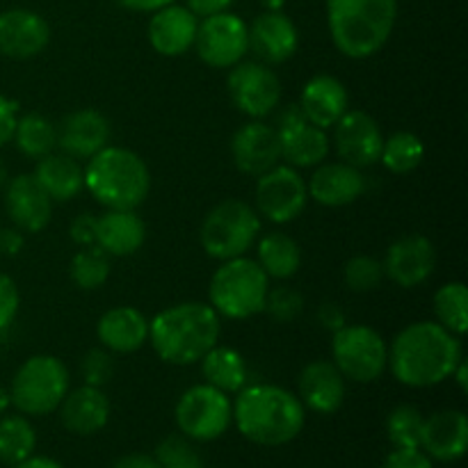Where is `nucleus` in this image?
<instances>
[{"mask_svg":"<svg viewBox=\"0 0 468 468\" xmlns=\"http://www.w3.org/2000/svg\"><path fill=\"white\" fill-rule=\"evenodd\" d=\"M464 359L462 338L437 320H420L398 332L388 346V368L393 378L410 388H430L451 379Z\"/></svg>","mask_w":468,"mask_h":468,"instance_id":"nucleus-1","label":"nucleus"},{"mask_svg":"<svg viewBox=\"0 0 468 468\" xmlns=\"http://www.w3.org/2000/svg\"><path fill=\"white\" fill-rule=\"evenodd\" d=\"M233 423L247 441L279 448L295 441L306 423L297 393L277 384H247L233 400Z\"/></svg>","mask_w":468,"mask_h":468,"instance_id":"nucleus-2","label":"nucleus"},{"mask_svg":"<svg viewBox=\"0 0 468 468\" xmlns=\"http://www.w3.org/2000/svg\"><path fill=\"white\" fill-rule=\"evenodd\" d=\"M222 334V318L208 302H181L149 320V343L172 366L199 364Z\"/></svg>","mask_w":468,"mask_h":468,"instance_id":"nucleus-3","label":"nucleus"},{"mask_svg":"<svg viewBox=\"0 0 468 468\" xmlns=\"http://www.w3.org/2000/svg\"><path fill=\"white\" fill-rule=\"evenodd\" d=\"M398 0H327L329 37L341 55L368 59L391 39Z\"/></svg>","mask_w":468,"mask_h":468,"instance_id":"nucleus-4","label":"nucleus"},{"mask_svg":"<svg viewBox=\"0 0 468 468\" xmlns=\"http://www.w3.org/2000/svg\"><path fill=\"white\" fill-rule=\"evenodd\" d=\"M85 190L105 210H137L151 192V172L140 154L108 144L87 160Z\"/></svg>","mask_w":468,"mask_h":468,"instance_id":"nucleus-5","label":"nucleus"},{"mask_svg":"<svg viewBox=\"0 0 468 468\" xmlns=\"http://www.w3.org/2000/svg\"><path fill=\"white\" fill-rule=\"evenodd\" d=\"M270 291L268 274L254 259L238 256L219 263L208 286V304L219 318L250 320L263 314Z\"/></svg>","mask_w":468,"mask_h":468,"instance_id":"nucleus-6","label":"nucleus"},{"mask_svg":"<svg viewBox=\"0 0 468 468\" xmlns=\"http://www.w3.org/2000/svg\"><path fill=\"white\" fill-rule=\"evenodd\" d=\"M261 215L242 199H224L208 210L201 222L199 240L206 254L215 261L247 256L261 236Z\"/></svg>","mask_w":468,"mask_h":468,"instance_id":"nucleus-7","label":"nucleus"},{"mask_svg":"<svg viewBox=\"0 0 468 468\" xmlns=\"http://www.w3.org/2000/svg\"><path fill=\"white\" fill-rule=\"evenodd\" d=\"M71 387L67 364L53 355H35L18 366L9 398L23 416H46L58 411Z\"/></svg>","mask_w":468,"mask_h":468,"instance_id":"nucleus-8","label":"nucleus"},{"mask_svg":"<svg viewBox=\"0 0 468 468\" xmlns=\"http://www.w3.org/2000/svg\"><path fill=\"white\" fill-rule=\"evenodd\" d=\"M332 361L350 382L373 384L387 373L388 346L368 324H343L332 334Z\"/></svg>","mask_w":468,"mask_h":468,"instance_id":"nucleus-9","label":"nucleus"},{"mask_svg":"<svg viewBox=\"0 0 468 468\" xmlns=\"http://www.w3.org/2000/svg\"><path fill=\"white\" fill-rule=\"evenodd\" d=\"M174 419L183 437L195 443H208L231 428L233 402L227 393L210 384H195L178 398Z\"/></svg>","mask_w":468,"mask_h":468,"instance_id":"nucleus-10","label":"nucleus"},{"mask_svg":"<svg viewBox=\"0 0 468 468\" xmlns=\"http://www.w3.org/2000/svg\"><path fill=\"white\" fill-rule=\"evenodd\" d=\"M309 206V187L300 169L291 165L272 167L256 178L254 208L261 218L272 224H291Z\"/></svg>","mask_w":468,"mask_h":468,"instance_id":"nucleus-11","label":"nucleus"},{"mask_svg":"<svg viewBox=\"0 0 468 468\" xmlns=\"http://www.w3.org/2000/svg\"><path fill=\"white\" fill-rule=\"evenodd\" d=\"M192 48L210 69H231L250 53V26L231 12L206 16L199 21Z\"/></svg>","mask_w":468,"mask_h":468,"instance_id":"nucleus-12","label":"nucleus"},{"mask_svg":"<svg viewBox=\"0 0 468 468\" xmlns=\"http://www.w3.org/2000/svg\"><path fill=\"white\" fill-rule=\"evenodd\" d=\"M231 103L250 119H265L282 103V80L272 67L259 59H242L227 78Z\"/></svg>","mask_w":468,"mask_h":468,"instance_id":"nucleus-13","label":"nucleus"},{"mask_svg":"<svg viewBox=\"0 0 468 468\" xmlns=\"http://www.w3.org/2000/svg\"><path fill=\"white\" fill-rule=\"evenodd\" d=\"M274 131L279 135V144H282V160L295 169H309L318 167L324 163L332 149V140H329L327 131L314 126L309 119L302 114L300 105L291 103L279 112Z\"/></svg>","mask_w":468,"mask_h":468,"instance_id":"nucleus-14","label":"nucleus"},{"mask_svg":"<svg viewBox=\"0 0 468 468\" xmlns=\"http://www.w3.org/2000/svg\"><path fill=\"white\" fill-rule=\"evenodd\" d=\"M332 128L334 149L343 163L356 169L373 167L379 163L384 135L373 114L364 110H347Z\"/></svg>","mask_w":468,"mask_h":468,"instance_id":"nucleus-15","label":"nucleus"},{"mask_svg":"<svg viewBox=\"0 0 468 468\" xmlns=\"http://www.w3.org/2000/svg\"><path fill=\"white\" fill-rule=\"evenodd\" d=\"M384 277L400 288H419L432 277L437 268V250L423 233L398 238L387 250L382 261Z\"/></svg>","mask_w":468,"mask_h":468,"instance_id":"nucleus-16","label":"nucleus"},{"mask_svg":"<svg viewBox=\"0 0 468 468\" xmlns=\"http://www.w3.org/2000/svg\"><path fill=\"white\" fill-rule=\"evenodd\" d=\"M231 158L238 172L259 178L282 163V144L274 126L263 119L242 123L231 137Z\"/></svg>","mask_w":468,"mask_h":468,"instance_id":"nucleus-17","label":"nucleus"},{"mask_svg":"<svg viewBox=\"0 0 468 468\" xmlns=\"http://www.w3.org/2000/svg\"><path fill=\"white\" fill-rule=\"evenodd\" d=\"M50 44V26L30 9L0 12V55L9 59L37 58Z\"/></svg>","mask_w":468,"mask_h":468,"instance_id":"nucleus-18","label":"nucleus"},{"mask_svg":"<svg viewBox=\"0 0 468 468\" xmlns=\"http://www.w3.org/2000/svg\"><path fill=\"white\" fill-rule=\"evenodd\" d=\"M300 48V32L283 12H263L250 26V50L268 67L288 62Z\"/></svg>","mask_w":468,"mask_h":468,"instance_id":"nucleus-19","label":"nucleus"},{"mask_svg":"<svg viewBox=\"0 0 468 468\" xmlns=\"http://www.w3.org/2000/svg\"><path fill=\"white\" fill-rule=\"evenodd\" d=\"M5 210L18 231L41 233L53 218V201L32 174H18L5 187Z\"/></svg>","mask_w":468,"mask_h":468,"instance_id":"nucleus-20","label":"nucleus"},{"mask_svg":"<svg viewBox=\"0 0 468 468\" xmlns=\"http://www.w3.org/2000/svg\"><path fill=\"white\" fill-rule=\"evenodd\" d=\"M468 419L460 410H443L423 419L420 451L432 462L452 464L466 455Z\"/></svg>","mask_w":468,"mask_h":468,"instance_id":"nucleus-21","label":"nucleus"},{"mask_svg":"<svg viewBox=\"0 0 468 468\" xmlns=\"http://www.w3.org/2000/svg\"><path fill=\"white\" fill-rule=\"evenodd\" d=\"M346 382L334 361H311L297 378V398L314 414H336L346 402Z\"/></svg>","mask_w":468,"mask_h":468,"instance_id":"nucleus-22","label":"nucleus"},{"mask_svg":"<svg viewBox=\"0 0 468 468\" xmlns=\"http://www.w3.org/2000/svg\"><path fill=\"white\" fill-rule=\"evenodd\" d=\"M110 135L112 128L103 112L91 108L76 110L59 122L58 149L76 160H90L110 144Z\"/></svg>","mask_w":468,"mask_h":468,"instance_id":"nucleus-23","label":"nucleus"},{"mask_svg":"<svg viewBox=\"0 0 468 468\" xmlns=\"http://www.w3.org/2000/svg\"><path fill=\"white\" fill-rule=\"evenodd\" d=\"M309 199L327 208H341V206L355 204L366 192V176L361 169L343 163H320L314 176L306 181Z\"/></svg>","mask_w":468,"mask_h":468,"instance_id":"nucleus-24","label":"nucleus"},{"mask_svg":"<svg viewBox=\"0 0 468 468\" xmlns=\"http://www.w3.org/2000/svg\"><path fill=\"white\" fill-rule=\"evenodd\" d=\"M58 414L59 423L67 432L76 434V437H91L108 425L112 407H110L103 388L82 384L64 396L62 405L58 407Z\"/></svg>","mask_w":468,"mask_h":468,"instance_id":"nucleus-25","label":"nucleus"},{"mask_svg":"<svg viewBox=\"0 0 468 468\" xmlns=\"http://www.w3.org/2000/svg\"><path fill=\"white\" fill-rule=\"evenodd\" d=\"M199 27V18L183 5H167L154 12L149 21V44L151 48L165 58H181L192 50Z\"/></svg>","mask_w":468,"mask_h":468,"instance_id":"nucleus-26","label":"nucleus"},{"mask_svg":"<svg viewBox=\"0 0 468 468\" xmlns=\"http://www.w3.org/2000/svg\"><path fill=\"white\" fill-rule=\"evenodd\" d=\"M96 338L112 355H133L149 343V320L135 306H114L96 323Z\"/></svg>","mask_w":468,"mask_h":468,"instance_id":"nucleus-27","label":"nucleus"},{"mask_svg":"<svg viewBox=\"0 0 468 468\" xmlns=\"http://www.w3.org/2000/svg\"><path fill=\"white\" fill-rule=\"evenodd\" d=\"M297 105L314 126L327 131L350 110V94L336 76L318 73L304 85Z\"/></svg>","mask_w":468,"mask_h":468,"instance_id":"nucleus-28","label":"nucleus"},{"mask_svg":"<svg viewBox=\"0 0 468 468\" xmlns=\"http://www.w3.org/2000/svg\"><path fill=\"white\" fill-rule=\"evenodd\" d=\"M146 240V224L137 210H105L96 215V247L110 259L137 254Z\"/></svg>","mask_w":468,"mask_h":468,"instance_id":"nucleus-29","label":"nucleus"},{"mask_svg":"<svg viewBox=\"0 0 468 468\" xmlns=\"http://www.w3.org/2000/svg\"><path fill=\"white\" fill-rule=\"evenodd\" d=\"M35 181L41 190L50 197V201H71L85 190V167L80 160L62 154H48L37 160V167L32 172Z\"/></svg>","mask_w":468,"mask_h":468,"instance_id":"nucleus-30","label":"nucleus"},{"mask_svg":"<svg viewBox=\"0 0 468 468\" xmlns=\"http://www.w3.org/2000/svg\"><path fill=\"white\" fill-rule=\"evenodd\" d=\"M201 375L206 384L219 388L222 393L231 396L250 384V368H247L245 356L238 350L227 346H215L213 350L201 356Z\"/></svg>","mask_w":468,"mask_h":468,"instance_id":"nucleus-31","label":"nucleus"},{"mask_svg":"<svg viewBox=\"0 0 468 468\" xmlns=\"http://www.w3.org/2000/svg\"><path fill=\"white\" fill-rule=\"evenodd\" d=\"M256 263L268 274V279L286 282V279H292L300 272L302 250L286 233H265L259 240V259H256Z\"/></svg>","mask_w":468,"mask_h":468,"instance_id":"nucleus-32","label":"nucleus"},{"mask_svg":"<svg viewBox=\"0 0 468 468\" xmlns=\"http://www.w3.org/2000/svg\"><path fill=\"white\" fill-rule=\"evenodd\" d=\"M12 140L26 158L39 160L58 149V126L44 114H23L18 117Z\"/></svg>","mask_w":468,"mask_h":468,"instance_id":"nucleus-33","label":"nucleus"},{"mask_svg":"<svg viewBox=\"0 0 468 468\" xmlns=\"http://www.w3.org/2000/svg\"><path fill=\"white\" fill-rule=\"evenodd\" d=\"M425 160V144L416 133L398 131L391 137H384L379 163L396 176H405L419 169Z\"/></svg>","mask_w":468,"mask_h":468,"instance_id":"nucleus-34","label":"nucleus"},{"mask_svg":"<svg viewBox=\"0 0 468 468\" xmlns=\"http://www.w3.org/2000/svg\"><path fill=\"white\" fill-rule=\"evenodd\" d=\"M37 432L23 414L0 416V462L7 466L18 464L35 455Z\"/></svg>","mask_w":468,"mask_h":468,"instance_id":"nucleus-35","label":"nucleus"},{"mask_svg":"<svg viewBox=\"0 0 468 468\" xmlns=\"http://www.w3.org/2000/svg\"><path fill=\"white\" fill-rule=\"evenodd\" d=\"M434 315L441 327L455 336H464L468 332V288L462 282L443 283L434 292Z\"/></svg>","mask_w":468,"mask_h":468,"instance_id":"nucleus-36","label":"nucleus"},{"mask_svg":"<svg viewBox=\"0 0 468 468\" xmlns=\"http://www.w3.org/2000/svg\"><path fill=\"white\" fill-rule=\"evenodd\" d=\"M110 272H112L110 256L96 245L80 247V251L73 256L71 265H69L71 282L80 291H96V288H101L110 279Z\"/></svg>","mask_w":468,"mask_h":468,"instance_id":"nucleus-37","label":"nucleus"},{"mask_svg":"<svg viewBox=\"0 0 468 468\" xmlns=\"http://www.w3.org/2000/svg\"><path fill=\"white\" fill-rule=\"evenodd\" d=\"M425 416L414 405H398L387 419V437L393 448H420Z\"/></svg>","mask_w":468,"mask_h":468,"instance_id":"nucleus-38","label":"nucleus"},{"mask_svg":"<svg viewBox=\"0 0 468 468\" xmlns=\"http://www.w3.org/2000/svg\"><path fill=\"white\" fill-rule=\"evenodd\" d=\"M155 462L160 468H204V457L195 441L178 434H169L155 446Z\"/></svg>","mask_w":468,"mask_h":468,"instance_id":"nucleus-39","label":"nucleus"},{"mask_svg":"<svg viewBox=\"0 0 468 468\" xmlns=\"http://www.w3.org/2000/svg\"><path fill=\"white\" fill-rule=\"evenodd\" d=\"M384 279L382 261L368 254H356L343 268V282L352 292H370Z\"/></svg>","mask_w":468,"mask_h":468,"instance_id":"nucleus-40","label":"nucleus"},{"mask_svg":"<svg viewBox=\"0 0 468 468\" xmlns=\"http://www.w3.org/2000/svg\"><path fill=\"white\" fill-rule=\"evenodd\" d=\"M263 311L270 314V318L277 320V323H292L304 311V297H302L300 291L291 286L270 288Z\"/></svg>","mask_w":468,"mask_h":468,"instance_id":"nucleus-41","label":"nucleus"},{"mask_svg":"<svg viewBox=\"0 0 468 468\" xmlns=\"http://www.w3.org/2000/svg\"><path fill=\"white\" fill-rule=\"evenodd\" d=\"M80 375L85 384L103 388L114 375L112 352H108L105 347H94V350L87 352L80 361Z\"/></svg>","mask_w":468,"mask_h":468,"instance_id":"nucleus-42","label":"nucleus"},{"mask_svg":"<svg viewBox=\"0 0 468 468\" xmlns=\"http://www.w3.org/2000/svg\"><path fill=\"white\" fill-rule=\"evenodd\" d=\"M18 309H21V295L12 277L0 272V332L9 327L16 320Z\"/></svg>","mask_w":468,"mask_h":468,"instance_id":"nucleus-43","label":"nucleus"},{"mask_svg":"<svg viewBox=\"0 0 468 468\" xmlns=\"http://www.w3.org/2000/svg\"><path fill=\"white\" fill-rule=\"evenodd\" d=\"M382 468H434V464L420 448H393Z\"/></svg>","mask_w":468,"mask_h":468,"instance_id":"nucleus-44","label":"nucleus"},{"mask_svg":"<svg viewBox=\"0 0 468 468\" xmlns=\"http://www.w3.org/2000/svg\"><path fill=\"white\" fill-rule=\"evenodd\" d=\"M69 236L78 247H90L96 242V215L94 213H80L73 218L71 227H69Z\"/></svg>","mask_w":468,"mask_h":468,"instance_id":"nucleus-45","label":"nucleus"},{"mask_svg":"<svg viewBox=\"0 0 468 468\" xmlns=\"http://www.w3.org/2000/svg\"><path fill=\"white\" fill-rule=\"evenodd\" d=\"M16 122H18L16 101H12V99H7L5 94H0V149H3L7 142H12Z\"/></svg>","mask_w":468,"mask_h":468,"instance_id":"nucleus-46","label":"nucleus"},{"mask_svg":"<svg viewBox=\"0 0 468 468\" xmlns=\"http://www.w3.org/2000/svg\"><path fill=\"white\" fill-rule=\"evenodd\" d=\"M318 323H320V327L334 334V332H338L343 324H347V320H346V314H343L341 306L334 304V302H324V304H320V309H318Z\"/></svg>","mask_w":468,"mask_h":468,"instance_id":"nucleus-47","label":"nucleus"},{"mask_svg":"<svg viewBox=\"0 0 468 468\" xmlns=\"http://www.w3.org/2000/svg\"><path fill=\"white\" fill-rule=\"evenodd\" d=\"M233 5V0H187L186 7L195 14L197 18L213 16V14L229 12V7Z\"/></svg>","mask_w":468,"mask_h":468,"instance_id":"nucleus-48","label":"nucleus"},{"mask_svg":"<svg viewBox=\"0 0 468 468\" xmlns=\"http://www.w3.org/2000/svg\"><path fill=\"white\" fill-rule=\"evenodd\" d=\"M23 245H26V238L23 231L14 229H0V254L3 256H18L21 254Z\"/></svg>","mask_w":468,"mask_h":468,"instance_id":"nucleus-49","label":"nucleus"},{"mask_svg":"<svg viewBox=\"0 0 468 468\" xmlns=\"http://www.w3.org/2000/svg\"><path fill=\"white\" fill-rule=\"evenodd\" d=\"M112 468H160L154 455H146V452H131V455H123L114 462Z\"/></svg>","mask_w":468,"mask_h":468,"instance_id":"nucleus-50","label":"nucleus"},{"mask_svg":"<svg viewBox=\"0 0 468 468\" xmlns=\"http://www.w3.org/2000/svg\"><path fill=\"white\" fill-rule=\"evenodd\" d=\"M114 3L119 5V7L128 9V12H158V9L167 7V5H172L174 0H114Z\"/></svg>","mask_w":468,"mask_h":468,"instance_id":"nucleus-51","label":"nucleus"},{"mask_svg":"<svg viewBox=\"0 0 468 468\" xmlns=\"http://www.w3.org/2000/svg\"><path fill=\"white\" fill-rule=\"evenodd\" d=\"M12 468H64L59 464L58 460H53V457H41V455H32L27 457V460L18 462V464H14Z\"/></svg>","mask_w":468,"mask_h":468,"instance_id":"nucleus-52","label":"nucleus"},{"mask_svg":"<svg viewBox=\"0 0 468 468\" xmlns=\"http://www.w3.org/2000/svg\"><path fill=\"white\" fill-rule=\"evenodd\" d=\"M451 379H455L457 387H460V391H462V393H466V391H468V366H466V361H464V359H462L460 364H457V368L452 370Z\"/></svg>","mask_w":468,"mask_h":468,"instance_id":"nucleus-53","label":"nucleus"},{"mask_svg":"<svg viewBox=\"0 0 468 468\" xmlns=\"http://www.w3.org/2000/svg\"><path fill=\"white\" fill-rule=\"evenodd\" d=\"M261 5H263L265 12H283L286 0H261Z\"/></svg>","mask_w":468,"mask_h":468,"instance_id":"nucleus-54","label":"nucleus"},{"mask_svg":"<svg viewBox=\"0 0 468 468\" xmlns=\"http://www.w3.org/2000/svg\"><path fill=\"white\" fill-rule=\"evenodd\" d=\"M9 407H12V398H9V391L5 387H0V416L7 414Z\"/></svg>","mask_w":468,"mask_h":468,"instance_id":"nucleus-55","label":"nucleus"},{"mask_svg":"<svg viewBox=\"0 0 468 468\" xmlns=\"http://www.w3.org/2000/svg\"><path fill=\"white\" fill-rule=\"evenodd\" d=\"M7 183V165L3 163V158H0V187Z\"/></svg>","mask_w":468,"mask_h":468,"instance_id":"nucleus-56","label":"nucleus"}]
</instances>
